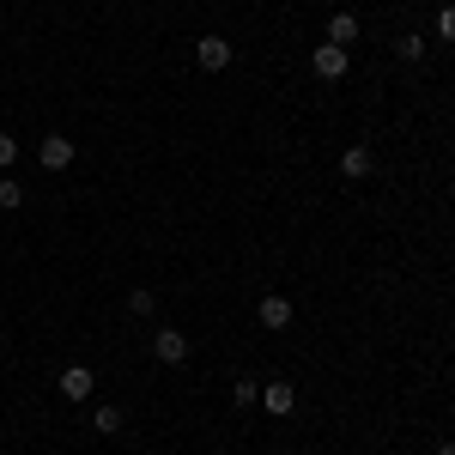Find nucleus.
Here are the masks:
<instances>
[{"label": "nucleus", "mask_w": 455, "mask_h": 455, "mask_svg": "<svg viewBox=\"0 0 455 455\" xmlns=\"http://www.w3.org/2000/svg\"><path fill=\"white\" fill-rule=\"evenodd\" d=\"M255 315H261V328H274V334H280V328H291V298H280V291H267Z\"/></svg>", "instance_id": "nucleus-7"}, {"label": "nucleus", "mask_w": 455, "mask_h": 455, "mask_svg": "<svg viewBox=\"0 0 455 455\" xmlns=\"http://www.w3.org/2000/svg\"><path fill=\"white\" fill-rule=\"evenodd\" d=\"M12 158H19V140H12V134H0V171H6Z\"/></svg>", "instance_id": "nucleus-16"}, {"label": "nucleus", "mask_w": 455, "mask_h": 455, "mask_svg": "<svg viewBox=\"0 0 455 455\" xmlns=\"http://www.w3.org/2000/svg\"><path fill=\"white\" fill-rule=\"evenodd\" d=\"M352 36H358V12H334V19H328V43H340V49H347Z\"/></svg>", "instance_id": "nucleus-9"}, {"label": "nucleus", "mask_w": 455, "mask_h": 455, "mask_svg": "<svg viewBox=\"0 0 455 455\" xmlns=\"http://www.w3.org/2000/svg\"><path fill=\"white\" fill-rule=\"evenodd\" d=\"M195 68L201 73H225L231 68V43H225V36H195Z\"/></svg>", "instance_id": "nucleus-1"}, {"label": "nucleus", "mask_w": 455, "mask_h": 455, "mask_svg": "<svg viewBox=\"0 0 455 455\" xmlns=\"http://www.w3.org/2000/svg\"><path fill=\"white\" fill-rule=\"evenodd\" d=\"M98 437H116V431H122V407H98Z\"/></svg>", "instance_id": "nucleus-13"}, {"label": "nucleus", "mask_w": 455, "mask_h": 455, "mask_svg": "<svg viewBox=\"0 0 455 455\" xmlns=\"http://www.w3.org/2000/svg\"><path fill=\"white\" fill-rule=\"evenodd\" d=\"M437 36H443V43H455V6H443V12H437Z\"/></svg>", "instance_id": "nucleus-15"}, {"label": "nucleus", "mask_w": 455, "mask_h": 455, "mask_svg": "<svg viewBox=\"0 0 455 455\" xmlns=\"http://www.w3.org/2000/svg\"><path fill=\"white\" fill-rule=\"evenodd\" d=\"M395 55H401V61H419V55H425V36L419 31H401V36H395Z\"/></svg>", "instance_id": "nucleus-10"}, {"label": "nucleus", "mask_w": 455, "mask_h": 455, "mask_svg": "<svg viewBox=\"0 0 455 455\" xmlns=\"http://www.w3.org/2000/svg\"><path fill=\"white\" fill-rule=\"evenodd\" d=\"M152 358L158 364H188V334L182 328H158L152 334Z\"/></svg>", "instance_id": "nucleus-2"}, {"label": "nucleus", "mask_w": 455, "mask_h": 455, "mask_svg": "<svg viewBox=\"0 0 455 455\" xmlns=\"http://www.w3.org/2000/svg\"><path fill=\"white\" fill-rule=\"evenodd\" d=\"M261 407H267L274 419H285V413L298 407V395H291V383H267V388H261Z\"/></svg>", "instance_id": "nucleus-8"}, {"label": "nucleus", "mask_w": 455, "mask_h": 455, "mask_svg": "<svg viewBox=\"0 0 455 455\" xmlns=\"http://www.w3.org/2000/svg\"><path fill=\"white\" fill-rule=\"evenodd\" d=\"M437 455H455V443H437Z\"/></svg>", "instance_id": "nucleus-17"}, {"label": "nucleus", "mask_w": 455, "mask_h": 455, "mask_svg": "<svg viewBox=\"0 0 455 455\" xmlns=\"http://www.w3.org/2000/svg\"><path fill=\"white\" fill-rule=\"evenodd\" d=\"M19 207H25V188L12 176H0V212H19Z\"/></svg>", "instance_id": "nucleus-11"}, {"label": "nucleus", "mask_w": 455, "mask_h": 455, "mask_svg": "<svg viewBox=\"0 0 455 455\" xmlns=\"http://www.w3.org/2000/svg\"><path fill=\"white\" fill-rule=\"evenodd\" d=\"M36 158H43V171H68V164H73V140H68V134H43Z\"/></svg>", "instance_id": "nucleus-4"}, {"label": "nucleus", "mask_w": 455, "mask_h": 455, "mask_svg": "<svg viewBox=\"0 0 455 455\" xmlns=\"http://www.w3.org/2000/svg\"><path fill=\"white\" fill-rule=\"evenodd\" d=\"M315 79H347V68H352V55L347 49H340V43H322V49H315Z\"/></svg>", "instance_id": "nucleus-3"}, {"label": "nucleus", "mask_w": 455, "mask_h": 455, "mask_svg": "<svg viewBox=\"0 0 455 455\" xmlns=\"http://www.w3.org/2000/svg\"><path fill=\"white\" fill-rule=\"evenodd\" d=\"M92 388H98L92 364H68V371H61V395H68V401H92Z\"/></svg>", "instance_id": "nucleus-5"}, {"label": "nucleus", "mask_w": 455, "mask_h": 455, "mask_svg": "<svg viewBox=\"0 0 455 455\" xmlns=\"http://www.w3.org/2000/svg\"><path fill=\"white\" fill-rule=\"evenodd\" d=\"M231 401H237V407H255V401H261V383H255V377H237Z\"/></svg>", "instance_id": "nucleus-12"}, {"label": "nucleus", "mask_w": 455, "mask_h": 455, "mask_svg": "<svg viewBox=\"0 0 455 455\" xmlns=\"http://www.w3.org/2000/svg\"><path fill=\"white\" fill-rule=\"evenodd\" d=\"M128 310H134V315H152V310H158V298L140 285V291H128Z\"/></svg>", "instance_id": "nucleus-14"}, {"label": "nucleus", "mask_w": 455, "mask_h": 455, "mask_svg": "<svg viewBox=\"0 0 455 455\" xmlns=\"http://www.w3.org/2000/svg\"><path fill=\"white\" fill-rule=\"evenodd\" d=\"M371 171H377L371 146H347V152H340V176H347V182H364Z\"/></svg>", "instance_id": "nucleus-6"}]
</instances>
